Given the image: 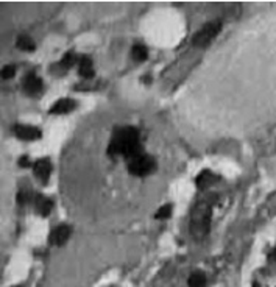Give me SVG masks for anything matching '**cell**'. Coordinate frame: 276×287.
Returning a JSON list of instances; mask_svg holds the SVG:
<instances>
[{
	"label": "cell",
	"instance_id": "obj_4",
	"mask_svg": "<svg viewBox=\"0 0 276 287\" xmlns=\"http://www.w3.org/2000/svg\"><path fill=\"white\" fill-rule=\"evenodd\" d=\"M220 31V24L219 22H209L206 24L201 30H198L194 36V46L195 47H206L209 42H212V39L219 35Z\"/></svg>",
	"mask_w": 276,
	"mask_h": 287
},
{
	"label": "cell",
	"instance_id": "obj_14",
	"mask_svg": "<svg viewBox=\"0 0 276 287\" xmlns=\"http://www.w3.org/2000/svg\"><path fill=\"white\" fill-rule=\"evenodd\" d=\"M131 56H133L134 61H139L141 62V61L147 59L148 50H147L145 46H142V44H136V46L133 47V50H131Z\"/></svg>",
	"mask_w": 276,
	"mask_h": 287
},
{
	"label": "cell",
	"instance_id": "obj_5",
	"mask_svg": "<svg viewBox=\"0 0 276 287\" xmlns=\"http://www.w3.org/2000/svg\"><path fill=\"white\" fill-rule=\"evenodd\" d=\"M14 135L20 141H28V142L38 141L42 136L41 131L36 126H32V125H16L14 126Z\"/></svg>",
	"mask_w": 276,
	"mask_h": 287
},
{
	"label": "cell",
	"instance_id": "obj_7",
	"mask_svg": "<svg viewBox=\"0 0 276 287\" xmlns=\"http://www.w3.org/2000/svg\"><path fill=\"white\" fill-rule=\"evenodd\" d=\"M69 237H71V228L67 225H59L50 234V244L55 247H61L66 244Z\"/></svg>",
	"mask_w": 276,
	"mask_h": 287
},
{
	"label": "cell",
	"instance_id": "obj_19",
	"mask_svg": "<svg viewBox=\"0 0 276 287\" xmlns=\"http://www.w3.org/2000/svg\"><path fill=\"white\" fill-rule=\"evenodd\" d=\"M19 163H20V166H22V167H27V166H28V158H27V156L20 158V161H19Z\"/></svg>",
	"mask_w": 276,
	"mask_h": 287
},
{
	"label": "cell",
	"instance_id": "obj_18",
	"mask_svg": "<svg viewBox=\"0 0 276 287\" xmlns=\"http://www.w3.org/2000/svg\"><path fill=\"white\" fill-rule=\"evenodd\" d=\"M16 75V68L14 66H5V68L2 69V78H5V80H10V78H13Z\"/></svg>",
	"mask_w": 276,
	"mask_h": 287
},
{
	"label": "cell",
	"instance_id": "obj_1",
	"mask_svg": "<svg viewBox=\"0 0 276 287\" xmlns=\"http://www.w3.org/2000/svg\"><path fill=\"white\" fill-rule=\"evenodd\" d=\"M139 151H142L139 142V133L133 126L119 128L111 138L108 147V153L111 156H127V160Z\"/></svg>",
	"mask_w": 276,
	"mask_h": 287
},
{
	"label": "cell",
	"instance_id": "obj_16",
	"mask_svg": "<svg viewBox=\"0 0 276 287\" xmlns=\"http://www.w3.org/2000/svg\"><path fill=\"white\" fill-rule=\"evenodd\" d=\"M75 62H78V59H77V56H75V53H67V55H64L63 56V59L59 61V68L61 69H69L71 68V66H74Z\"/></svg>",
	"mask_w": 276,
	"mask_h": 287
},
{
	"label": "cell",
	"instance_id": "obj_9",
	"mask_svg": "<svg viewBox=\"0 0 276 287\" xmlns=\"http://www.w3.org/2000/svg\"><path fill=\"white\" fill-rule=\"evenodd\" d=\"M75 106L77 105L72 99H61L50 108V114H67L71 113Z\"/></svg>",
	"mask_w": 276,
	"mask_h": 287
},
{
	"label": "cell",
	"instance_id": "obj_8",
	"mask_svg": "<svg viewBox=\"0 0 276 287\" xmlns=\"http://www.w3.org/2000/svg\"><path fill=\"white\" fill-rule=\"evenodd\" d=\"M24 91L28 95H36L42 91V80L35 75V74H28L24 80Z\"/></svg>",
	"mask_w": 276,
	"mask_h": 287
},
{
	"label": "cell",
	"instance_id": "obj_3",
	"mask_svg": "<svg viewBox=\"0 0 276 287\" xmlns=\"http://www.w3.org/2000/svg\"><path fill=\"white\" fill-rule=\"evenodd\" d=\"M155 169V160L147 153L139 151L128 158V170L136 176H145Z\"/></svg>",
	"mask_w": 276,
	"mask_h": 287
},
{
	"label": "cell",
	"instance_id": "obj_6",
	"mask_svg": "<svg viewBox=\"0 0 276 287\" xmlns=\"http://www.w3.org/2000/svg\"><path fill=\"white\" fill-rule=\"evenodd\" d=\"M35 175H36V178L42 183H45L49 178H50V173H52V163L50 160L47 158H44V160H39L35 163Z\"/></svg>",
	"mask_w": 276,
	"mask_h": 287
},
{
	"label": "cell",
	"instance_id": "obj_10",
	"mask_svg": "<svg viewBox=\"0 0 276 287\" xmlns=\"http://www.w3.org/2000/svg\"><path fill=\"white\" fill-rule=\"evenodd\" d=\"M35 206H36V211H38L39 215L47 217L53 209V202L47 197H38L36 202H35Z\"/></svg>",
	"mask_w": 276,
	"mask_h": 287
},
{
	"label": "cell",
	"instance_id": "obj_2",
	"mask_svg": "<svg viewBox=\"0 0 276 287\" xmlns=\"http://www.w3.org/2000/svg\"><path fill=\"white\" fill-rule=\"evenodd\" d=\"M211 217H212V202L209 198L198 202L194 206L191 212L189 230H191V234L197 240H201L208 236L209 228H211Z\"/></svg>",
	"mask_w": 276,
	"mask_h": 287
},
{
	"label": "cell",
	"instance_id": "obj_12",
	"mask_svg": "<svg viewBox=\"0 0 276 287\" xmlns=\"http://www.w3.org/2000/svg\"><path fill=\"white\" fill-rule=\"evenodd\" d=\"M216 183V175L209 170H203L198 176H197V186L200 189L209 187Z\"/></svg>",
	"mask_w": 276,
	"mask_h": 287
},
{
	"label": "cell",
	"instance_id": "obj_13",
	"mask_svg": "<svg viewBox=\"0 0 276 287\" xmlns=\"http://www.w3.org/2000/svg\"><path fill=\"white\" fill-rule=\"evenodd\" d=\"M16 46L22 50V52H33L35 50V42L30 36H25V35H22L17 38V42H16Z\"/></svg>",
	"mask_w": 276,
	"mask_h": 287
},
{
	"label": "cell",
	"instance_id": "obj_11",
	"mask_svg": "<svg viewBox=\"0 0 276 287\" xmlns=\"http://www.w3.org/2000/svg\"><path fill=\"white\" fill-rule=\"evenodd\" d=\"M78 72H80V75L84 77V78L94 77V66H92L90 58L81 56V58L78 59Z\"/></svg>",
	"mask_w": 276,
	"mask_h": 287
},
{
	"label": "cell",
	"instance_id": "obj_17",
	"mask_svg": "<svg viewBox=\"0 0 276 287\" xmlns=\"http://www.w3.org/2000/svg\"><path fill=\"white\" fill-rule=\"evenodd\" d=\"M170 215H172V206H170V205L161 206V208L158 209V212L155 214V217H156L158 220H166V218H169Z\"/></svg>",
	"mask_w": 276,
	"mask_h": 287
},
{
	"label": "cell",
	"instance_id": "obj_15",
	"mask_svg": "<svg viewBox=\"0 0 276 287\" xmlns=\"http://www.w3.org/2000/svg\"><path fill=\"white\" fill-rule=\"evenodd\" d=\"M189 287H206V276L201 272H195L189 276L188 279Z\"/></svg>",
	"mask_w": 276,
	"mask_h": 287
}]
</instances>
